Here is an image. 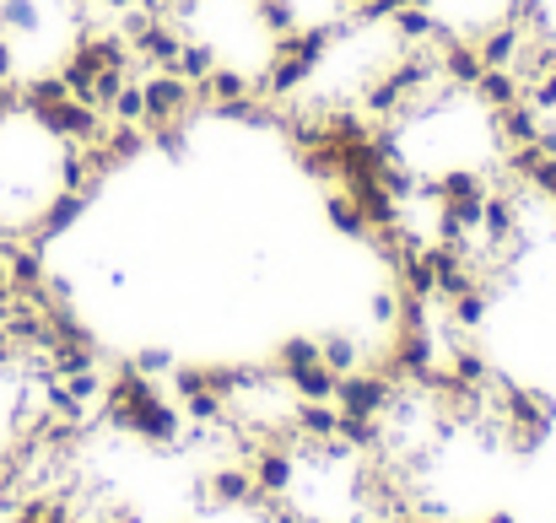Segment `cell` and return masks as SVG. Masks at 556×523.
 Masks as SVG:
<instances>
[{
	"label": "cell",
	"instance_id": "8992f818",
	"mask_svg": "<svg viewBox=\"0 0 556 523\" xmlns=\"http://www.w3.org/2000/svg\"><path fill=\"white\" fill-rule=\"evenodd\" d=\"M125 361H130L136 372H147V378H174V367H179L168 346H141L136 356H125Z\"/></svg>",
	"mask_w": 556,
	"mask_h": 523
},
{
	"label": "cell",
	"instance_id": "3957f363",
	"mask_svg": "<svg viewBox=\"0 0 556 523\" xmlns=\"http://www.w3.org/2000/svg\"><path fill=\"white\" fill-rule=\"evenodd\" d=\"M319 361H325L336 378H346V372L368 367V341L352 335V330H330V335H319Z\"/></svg>",
	"mask_w": 556,
	"mask_h": 523
},
{
	"label": "cell",
	"instance_id": "5b68a950",
	"mask_svg": "<svg viewBox=\"0 0 556 523\" xmlns=\"http://www.w3.org/2000/svg\"><path fill=\"white\" fill-rule=\"evenodd\" d=\"M319 361V335H287L276 356H270V367L287 378V372H298V367H314Z\"/></svg>",
	"mask_w": 556,
	"mask_h": 523
},
{
	"label": "cell",
	"instance_id": "7a4b0ae2",
	"mask_svg": "<svg viewBox=\"0 0 556 523\" xmlns=\"http://www.w3.org/2000/svg\"><path fill=\"white\" fill-rule=\"evenodd\" d=\"M205 502L211 508H222V513H238V508H254L260 502V492H254V475H249V464L243 459H227V464H216L211 475H205Z\"/></svg>",
	"mask_w": 556,
	"mask_h": 523
},
{
	"label": "cell",
	"instance_id": "277c9868",
	"mask_svg": "<svg viewBox=\"0 0 556 523\" xmlns=\"http://www.w3.org/2000/svg\"><path fill=\"white\" fill-rule=\"evenodd\" d=\"M336 383H341V378H336L325 361L287 372V388H292V399H330V405H336Z\"/></svg>",
	"mask_w": 556,
	"mask_h": 523
},
{
	"label": "cell",
	"instance_id": "6da1fadb",
	"mask_svg": "<svg viewBox=\"0 0 556 523\" xmlns=\"http://www.w3.org/2000/svg\"><path fill=\"white\" fill-rule=\"evenodd\" d=\"M394 388H400V383H394L383 367H357V372H346V378L336 383V410H341V416H368V421H383V410H389Z\"/></svg>",
	"mask_w": 556,
	"mask_h": 523
}]
</instances>
